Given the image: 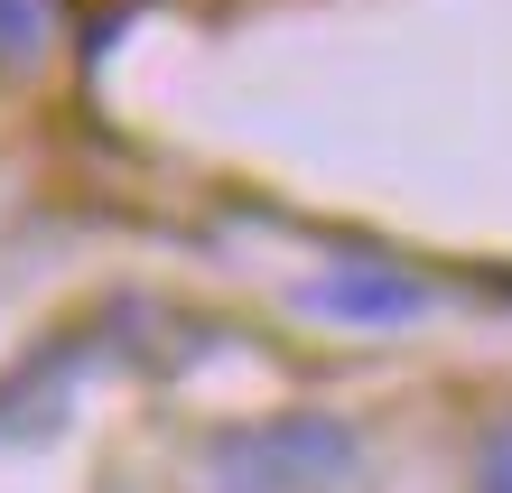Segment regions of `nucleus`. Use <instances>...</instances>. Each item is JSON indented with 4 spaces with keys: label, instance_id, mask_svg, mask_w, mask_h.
<instances>
[{
    "label": "nucleus",
    "instance_id": "nucleus-1",
    "mask_svg": "<svg viewBox=\"0 0 512 493\" xmlns=\"http://www.w3.org/2000/svg\"><path fill=\"white\" fill-rule=\"evenodd\" d=\"M364 447H354L345 419L326 410H280V419H233L196 447L205 493H336Z\"/></svg>",
    "mask_w": 512,
    "mask_h": 493
},
{
    "label": "nucleus",
    "instance_id": "nucleus-2",
    "mask_svg": "<svg viewBox=\"0 0 512 493\" xmlns=\"http://www.w3.org/2000/svg\"><path fill=\"white\" fill-rule=\"evenodd\" d=\"M298 307L308 317H336V326H401V317L429 307V289L410 270H391V261H345V270H317L298 289Z\"/></svg>",
    "mask_w": 512,
    "mask_h": 493
},
{
    "label": "nucleus",
    "instance_id": "nucleus-3",
    "mask_svg": "<svg viewBox=\"0 0 512 493\" xmlns=\"http://www.w3.org/2000/svg\"><path fill=\"white\" fill-rule=\"evenodd\" d=\"M475 493H512V419H494L475 447Z\"/></svg>",
    "mask_w": 512,
    "mask_h": 493
}]
</instances>
